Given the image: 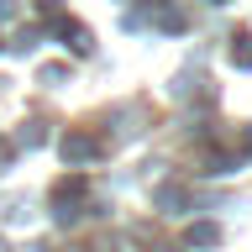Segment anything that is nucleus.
I'll list each match as a JSON object with an SVG mask.
<instances>
[{
  "mask_svg": "<svg viewBox=\"0 0 252 252\" xmlns=\"http://www.w3.org/2000/svg\"><path fill=\"white\" fill-rule=\"evenodd\" d=\"M189 242H194V247H205V242H216V226H194V231H189Z\"/></svg>",
  "mask_w": 252,
  "mask_h": 252,
  "instance_id": "f257e3e1",
  "label": "nucleus"
},
{
  "mask_svg": "<svg viewBox=\"0 0 252 252\" xmlns=\"http://www.w3.org/2000/svg\"><path fill=\"white\" fill-rule=\"evenodd\" d=\"M231 58H236V68H252V42H242V47L231 53Z\"/></svg>",
  "mask_w": 252,
  "mask_h": 252,
  "instance_id": "f03ea898",
  "label": "nucleus"
},
{
  "mask_svg": "<svg viewBox=\"0 0 252 252\" xmlns=\"http://www.w3.org/2000/svg\"><path fill=\"white\" fill-rule=\"evenodd\" d=\"M0 252H11V247H0Z\"/></svg>",
  "mask_w": 252,
  "mask_h": 252,
  "instance_id": "7ed1b4c3",
  "label": "nucleus"
}]
</instances>
